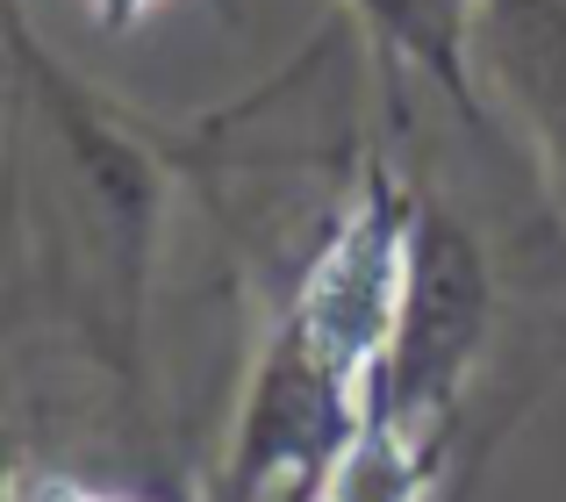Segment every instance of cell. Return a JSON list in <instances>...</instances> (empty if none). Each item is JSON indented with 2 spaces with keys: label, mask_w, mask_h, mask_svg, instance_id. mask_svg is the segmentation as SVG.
Wrapping results in <instances>:
<instances>
[{
  "label": "cell",
  "mask_w": 566,
  "mask_h": 502,
  "mask_svg": "<svg viewBox=\"0 0 566 502\" xmlns=\"http://www.w3.org/2000/svg\"><path fill=\"white\" fill-rule=\"evenodd\" d=\"M473 65L524 115L538 166L566 209V0H481Z\"/></svg>",
  "instance_id": "6da1fadb"
},
{
  "label": "cell",
  "mask_w": 566,
  "mask_h": 502,
  "mask_svg": "<svg viewBox=\"0 0 566 502\" xmlns=\"http://www.w3.org/2000/svg\"><path fill=\"white\" fill-rule=\"evenodd\" d=\"M359 14V29L374 36L387 80L416 72L430 80L444 101L459 108V123L473 137H495L488 123V101H481V65H473V22H481V0H345Z\"/></svg>",
  "instance_id": "7a4b0ae2"
},
{
  "label": "cell",
  "mask_w": 566,
  "mask_h": 502,
  "mask_svg": "<svg viewBox=\"0 0 566 502\" xmlns=\"http://www.w3.org/2000/svg\"><path fill=\"white\" fill-rule=\"evenodd\" d=\"M14 502H151V495H123V489H94V481H80V474L22 467V474H14Z\"/></svg>",
  "instance_id": "3957f363"
},
{
  "label": "cell",
  "mask_w": 566,
  "mask_h": 502,
  "mask_svg": "<svg viewBox=\"0 0 566 502\" xmlns=\"http://www.w3.org/2000/svg\"><path fill=\"white\" fill-rule=\"evenodd\" d=\"M151 8H158V0H86V14H94L101 29H137Z\"/></svg>",
  "instance_id": "277c9868"
}]
</instances>
